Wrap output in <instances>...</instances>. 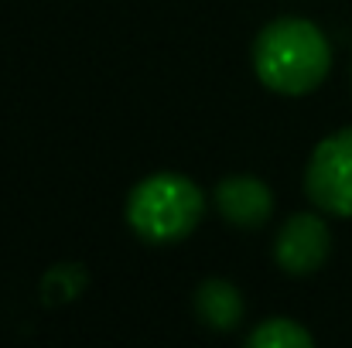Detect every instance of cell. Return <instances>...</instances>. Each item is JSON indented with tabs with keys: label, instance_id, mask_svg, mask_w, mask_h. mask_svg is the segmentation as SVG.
<instances>
[{
	"label": "cell",
	"instance_id": "4",
	"mask_svg": "<svg viewBox=\"0 0 352 348\" xmlns=\"http://www.w3.org/2000/svg\"><path fill=\"white\" fill-rule=\"evenodd\" d=\"M332 249V232L325 226L322 216L315 212H298L284 222L274 242V259L284 273L291 277H308L325 266Z\"/></svg>",
	"mask_w": 352,
	"mask_h": 348
},
{
	"label": "cell",
	"instance_id": "8",
	"mask_svg": "<svg viewBox=\"0 0 352 348\" xmlns=\"http://www.w3.org/2000/svg\"><path fill=\"white\" fill-rule=\"evenodd\" d=\"M82 287H86V270L79 263H58L41 277V294H45L48 304L76 301L82 294Z\"/></svg>",
	"mask_w": 352,
	"mask_h": 348
},
{
	"label": "cell",
	"instance_id": "6",
	"mask_svg": "<svg viewBox=\"0 0 352 348\" xmlns=\"http://www.w3.org/2000/svg\"><path fill=\"white\" fill-rule=\"evenodd\" d=\"M195 311L209 328L230 332L243 321V297L230 280H206L195 290Z\"/></svg>",
	"mask_w": 352,
	"mask_h": 348
},
{
	"label": "cell",
	"instance_id": "5",
	"mask_svg": "<svg viewBox=\"0 0 352 348\" xmlns=\"http://www.w3.org/2000/svg\"><path fill=\"white\" fill-rule=\"evenodd\" d=\"M216 205L223 219H230L239 229H256L270 219L274 212V195L270 188L253 178V174H233L216 185Z\"/></svg>",
	"mask_w": 352,
	"mask_h": 348
},
{
	"label": "cell",
	"instance_id": "1",
	"mask_svg": "<svg viewBox=\"0 0 352 348\" xmlns=\"http://www.w3.org/2000/svg\"><path fill=\"white\" fill-rule=\"evenodd\" d=\"M329 69V38L308 17H277L253 41V72L267 89L280 96H305L318 89Z\"/></svg>",
	"mask_w": 352,
	"mask_h": 348
},
{
	"label": "cell",
	"instance_id": "3",
	"mask_svg": "<svg viewBox=\"0 0 352 348\" xmlns=\"http://www.w3.org/2000/svg\"><path fill=\"white\" fill-rule=\"evenodd\" d=\"M305 192L322 212L352 219V126L336 130L311 150Z\"/></svg>",
	"mask_w": 352,
	"mask_h": 348
},
{
	"label": "cell",
	"instance_id": "2",
	"mask_svg": "<svg viewBox=\"0 0 352 348\" xmlns=\"http://www.w3.org/2000/svg\"><path fill=\"white\" fill-rule=\"evenodd\" d=\"M206 198L185 174L161 171L133 185L126 198V222L147 242H182L202 222Z\"/></svg>",
	"mask_w": 352,
	"mask_h": 348
},
{
	"label": "cell",
	"instance_id": "7",
	"mask_svg": "<svg viewBox=\"0 0 352 348\" xmlns=\"http://www.w3.org/2000/svg\"><path fill=\"white\" fill-rule=\"evenodd\" d=\"M246 345L250 348L253 345L256 348H311L315 338H311L308 328H301V325L291 321V318H267L260 328L250 332Z\"/></svg>",
	"mask_w": 352,
	"mask_h": 348
}]
</instances>
